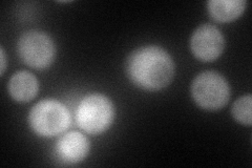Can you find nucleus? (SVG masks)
Listing matches in <instances>:
<instances>
[{
	"label": "nucleus",
	"instance_id": "obj_1",
	"mask_svg": "<svg viewBox=\"0 0 252 168\" xmlns=\"http://www.w3.org/2000/svg\"><path fill=\"white\" fill-rule=\"evenodd\" d=\"M126 73L131 82L145 91H160L170 84L175 75L171 56L157 45L133 51L126 62Z\"/></svg>",
	"mask_w": 252,
	"mask_h": 168
},
{
	"label": "nucleus",
	"instance_id": "obj_2",
	"mask_svg": "<svg viewBox=\"0 0 252 168\" xmlns=\"http://www.w3.org/2000/svg\"><path fill=\"white\" fill-rule=\"evenodd\" d=\"M115 114V106L108 97L91 94L79 103L76 119L79 127L86 134H99L112 126Z\"/></svg>",
	"mask_w": 252,
	"mask_h": 168
},
{
	"label": "nucleus",
	"instance_id": "obj_3",
	"mask_svg": "<svg viewBox=\"0 0 252 168\" xmlns=\"http://www.w3.org/2000/svg\"><path fill=\"white\" fill-rule=\"evenodd\" d=\"M31 129L41 137H54L64 133L70 124V114L64 104L55 99L38 102L29 115Z\"/></svg>",
	"mask_w": 252,
	"mask_h": 168
},
{
	"label": "nucleus",
	"instance_id": "obj_4",
	"mask_svg": "<svg viewBox=\"0 0 252 168\" xmlns=\"http://www.w3.org/2000/svg\"><path fill=\"white\" fill-rule=\"evenodd\" d=\"M190 91L194 102L206 110L223 108L230 99V87L227 80L214 70L203 71L196 76Z\"/></svg>",
	"mask_w": 252,
	"mask_h": 168
},
{
	"label": "nucleus",
	"instance_id": "obj_5",
	"mask_svg": "<svg viewBox=\"0 0 252 168\" xmlns=\"http://www.w3.org/2000/svg\"><path fill=\"white\" fill-rule=\"evenodd\" d=\"M18 54L27 66L35 69H45L56 56L53 39L40 31H29L18 41Z\"/></svg>",
	"mask_w": 252,
	"mask_h": 168
},
{
	"label": "nucleus",
	"instance_id": "obj_6",
	"mask_svg": "<svg viewBox=\"0 0 252 168\" xmlns=\"http://www.w3.org/2000/svg\"><path fill=\"white\" fill-rule=\"evenodd\" d=\"M190 49L196 59L203 62L215 61L225 49V38L217 27L205 23L193 32Z\"/></svg>",
	"mask_w": 252,
	"mask_h": 168
},
{
	"label": "nucleus",
	"instance_id": "obj_7",
	"mask_svg": "<svg viewBox=\"0 0 252 168\" xmlns=\"http://www.w3.org/2000/svg\"><path fill=\"white\" fill-rule=\"evenodd\" d=\"M89 139L79 132H69L59 138L56 144V153L63 162L78 164L90 154Z\"/></svg>",
	"mask_w": 252,
	"mask_h": 168
},
{
	"label": "nucleus",
	"instance_id": "obj_8",
	"mask_svg": "<svg viewBox=\"0 0 252 168\" xmlns=\"http://www.w3.org/2000/svg\"><path fill=\"white\" fill-rule=\"evenodd\" d=\"M39 91L37 78L28 70H20L12 76L9 82L11 97L19 103L33 100Z\"/></svg>",
	"mask_w": 252,
	"mask_h": 168
},
{
	"label": "nucleus",
	"instance_id": "obj_9",
	"mask_svg": "<svg viewBox=\"0 0 252 168\" xmlns=\"http://www.w3.org/2000/svg\"><path fill=\"white\" fill-rule=\"evenodd\" d=\"M246 5L245 0H211L207 3V9L216 21L231 22L244 13Z\"/></svg>",
	"mask_w": 252,
	"mask_h": 168
},
{
	"label": "nucleus",
	"instance_id": "obj_10",
	"mask_svg": "<svg viewBox=\"0 0 252 168\" xmlns=\"http://www.w3.org/2000/svg\"><path fill=\"white\" fill-rule=\"evenodd\" d=\"M252 98L250 95L243 96V97L236 100L231 109L232 117L243 125L250 126L252 123V114H251Z\"/></svg>",
	"mask_w": 252,
	"mask_h": 168
},
{
	"label": "nucleus",
	"instance_id": "obj_11",
	"mask_svg": "<svg viewBox=\"0 0 252 168\" xmlns=\"http://www.w3.org/2000/svg\"><path fill=\"white\" fill-rule=\"evenodd\" d=\"M0 54H1V67H0V71H1V75H3L6 67V58H5V53H4L3 47L0 49Z\"/></svg>",
	"mask_w": 252,
	"mask_h": 168
}]
</instances>
